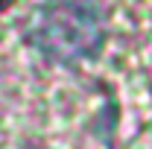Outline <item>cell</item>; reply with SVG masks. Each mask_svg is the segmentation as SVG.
Returning <instances> with one entry per match:
<instances>
[{"mask_svg":"<svg viewBox=\"0 0 152 149\" xmlns=\"http://www.w3.org/2000/svg\"><path fill=\"white\" fill-rule=\"evenodd\" d=\"M29 41L56 61L91 58L105 41V18L94 0H50L29 20Z\"/></svg>","mask_w":152,"mask_h":149,"instance_id":"obj_1","label":"cell"},{"mask_svg":"<svg viewBox=\"0 0 152 149\" xmlns=\"http://www.w3.org/2000/svg\"><path fill=\"white\" fill-rule=\"evenodd\" d=\"M6 6H12V0H0V9H6Z\"/></svg>","mask_w":152,"mask_h":149,"instance_id":"obj_2","label":"cell"}]
</instances>
